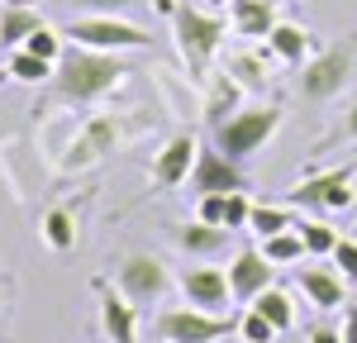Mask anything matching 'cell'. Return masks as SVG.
<instances>
[{"instance_id":"3957f363","label":"cell","mask_w":357,"mask_h":343,"mask_svg":"<svg viewBox=\"0 0 357 343\" xmlns=\"http://www.w3.org/2000/svg\"><path fill=\"white\" fill-rule=\"evenodd\" d=\"M281 129V105H243L238 114H229L220 129H210V143L220 148L224 158L248 162L252 153H262L267 139Z\"/></svg>"},{"instance_id":"83f0119b","label":"cell","mask_w":357,"mask_h":343,"mask_svg":"<svg viewBox=\"0 0 357 343\" xmlns=\"http://www.w3.org/2000/svg\"><path fill=\"white\" fill-rule=\"evenodd\" d=\"M24 48H29L33 57H48V62H57V57L67 53V33H62V29H53V24H38V29L24 38Z\"/></svg>"},{"instance_id":"ba28073f","label":"cell","mask_w":357,"mask_h":343,"mask_svg":"<svg viewBox=\"0 0 357 343\" xmlns=\"http://www.w3.org/2000/svg\"><path fill=\"white\" fill-rule=\"evenodd\" d=\"M114 286L134 300V305H158L167 296V286H172V277H167V262L153 253H124L119 262H114Z\"/></svg>"},{"instance_id":"f35d334b","label":"cell","mask_w":357,"mask_h":343,"mask_svg":"<svg viewBox=\"0 0 357 343\" xmlns=\"http://www.w3.org/2000/svg\"><path fill=\"white\" fill-rule=\"evenodd\" d=\"M0 5H33V0H0Z\"/></svg>"},{"instance_id":"ac0fdd59","label":"cell","mask_w":357,"mask_h":343,"mask_svg":"<svg viewBox=\"0 0 357 343\" xmlns=\"http://www.w3.org/2000/svg\"><path fill=\"white\" fill-rule=\"evenodd\" d=\"M267 53L281 62V67H305L310 62V33L301 24H291V20H281V24L267 33Z\"/></svg>"},{"instance_id":"484cf974","label":"cell","mask_w":357,"mask_h":343,"mask_svg":"<svg viewBox=\"0 0 357 343\" xmlns=\"http://www.w3.org/2000/svg\"><path fill=\"white\" fill-rule=\"evenodd\" d=\"M286 229H296V215L286 210V205H252V220H248V234H257V238H272V234H286Z\"/></svg>"},{"instance_id":"d4e9b609","label":"cell","mask_w":357,"mask_h":343,"mask_svg":"<svg viewBox=\"0 0 357 343\" xmlns=\"http://www.w3.org/2000/svg\"><path fill=\"white\" fill-rule=\"evenodd\" d=\"M262 253H267V262L272 267H291V262H305V238L301 229H286V234H272V238H262Z\"/></svg>"},{"instance_id":"30bf717a","label":"cell","mask_w":357,"mask_h":343,"mask_svg":"<svg viewBox=\"0 0 357 343\" xmlns=\"http://www.w3.org/2000/svg\"><path fill=\"white\" fill-rule=\"evenodd\" d=\"M181 296H186V305H195V310L224 314L229 300H234L229 272H224V267H186V272H181Z\"/></svg>"},{"instance_id":"603a6c76","label":"cell","mask_w":357,"mask_h":343,"mask_svg":"<svg viewBox=\"0 0 357 343\" xmlns=\"http://www.w3.org/2000/svg\"><path fill=\"white\" fill-rule=\"evenodd\" d=\"M248 310L267 314L281 334H286V329H296V296H291V291H281V286H267V291H262V296H257Z\"/></svg>"},{"instance_id":"836d02e7","label":"cell","mask_w":357,"mask_h":343,"mask_svg":"<svg viewBox=\"0 0 357 343\" xmlns=\"http://www.w3.org/2000/svg\"><path fill=\"white\" fill-rule=\"evenodd\" d=\"M224 210H229V196H200L195 220H205V224H220V229H224Z\"/></svg>"},{"instance_id":"f546056e","label":"cell","mask_w":357,"mask_h":343,"mask_svg":"<svg viewBox=\"0 0 357 343\" xmlns=\"http://www.w3.org/2000/svg\"><path fill=\"white\" fill-rule=\"evenodd\" d=\"M234 334H238V343H276V334H281V329H276L267 314L243 310V314H238V329H234Z\"/></svg>"},{"instance_id":"5bb4252c","label":"cell","mask_w":357,"mask_h":343,"mask_svg":"<svg viewBox=\"0 0 357 343\" xmlns=\"http://www.w3.org/2000/svg\"><path fill=\"white\" fill-rule=\"evenodd\" d=\"M96 291H100V329H105V339L110 343H138V305L119 291V286H105L96 282Z\"/></svg>"},{"instance_id":"f1b7e54d","label":"cell","mask_w":357,"mask_h":343,"mask_svg":"<svg viewBox=\"0 0 357 343\" xmlns=\"http://www.w3.org/2000/svg\"><path fill=\"white\" fill-rule=\"evenodd\" d=\"M338 143H353V148H357V100H353V105H348V110H343V114H338V119L329 124V134L314 143V153H333Z\"/></svg>"},{"instance_id":"4316f807","label":"cell","mask_w":357,"mask_h":343,"mask_svg":"<svg viewBox=\"0 0 357 343\" xmlns=\"http://www.w3.org/2000/svg\"><path fill=\"white\" fill-rule=\"evenodd\" d=\"M296 229H301L305 253H310V257H329L333 248H338V238H343L329 220H296Z\"/></svg>"},{"instance_id":"ab89813d","label":"cell","mask_w":357,"mask_h":343,"mask_svg":"<svg viewBox=\"0 0 357 343\" xmlns=\"http://www.w3.org/2000/svg\"><path fill=\"white\" fill-rule=\"evenodd\" d=\"M0 305H5V296H0Z\"/></svg>"},{"instance_id":"8d00e7d4","label":"cell","mask_w":357,"mask_h":343,"mask_svg":"<svg viewBox=\"0 0 357 343\" xmlns=\"http://www.w3.org/2000/svg\"><path fill=\"white\" fill-rule=\"evenodd\" d=\"M148 10H158V15H167V20H172V15L181 10V0H148Z\"/></svg>"},{"instance_id":"5b68a950","label":"cell","mask_w":357,"mask_h":343,"mask_svg":"<svg viewBox=\"0 0 357 343\" xmlns=\"http://www.w3.org/2000/svg\"><path fill=\"white\" fill-rule=\"evenodd\" d=\"M353 176H357V162L310 172L305 181H296L286 191V205H301V210H314V215H343V210H353V196H357Z\"/></svg>"},{"instance_id":"6da1fadb","label":"cell","mask_w":357,"mask_h":343,"mask_svg":"<svg viewBox=\"0 0 357 343\" xmlns=\"http://www.w3.org/2000/svg\"><path fill=\"white\" fill-rule=\"evenodd\" d=\"M124 77H134L124 53H96V48H82V43H67L43 100L48 105H96L114 86H124Z\"/></svg>"},{"instance_id":"1f68e13d","label":"cell","mask_w":357,"mask_h":343,"mask_svg":"<svg viewBox=\"0 0 357 343\" xmlns=\"http://www.w3.org/2000/svg\"><path fill=\"white\" fill-rule=\"evenodd\" d=\"M138 5H148V0H72V10H82V15H124V20Z\"/></svg>"},{"instance_id":"2e32d148","label":"cell","mask_w":357,"mask_h":343,"mask_svg":"<svg viewBox=\"0 0 357 343\" xmlns=\"http://www.w3.org/2000/svg\"><path fill=\"white\" fill-rule=\"evenodd\" d=\"M276 24H281L276 0H234L229 5V29L238 38H267Z\"/></svg>"},{"instance_id":"9c48e42d","label":"cell","mask_w":357,"mask_h":343,"mask_svg":"<svg viewBox=\"0 0 357 343\" xmlns=\"http://www.w3.org/2000/svg\"><path fill=\"white\" fill-rule=\"evenodd\" d=\"M191 191L195 196H234V191H248V176L238 172L234 158H224L215 143H205L191 172Z\"/></svg>"},{"instance_id":"60d3db41","label":"cell","mask_w":357,"mask_h":343,"mask_svg":"<svg viewBox=\"0 0 357 343\" xmlns=\"http://www.w3.org/2000/svg\"><path fill=\"white\" fill-rule=\"evenodd\" d=\"M353 234H357V224H353Z\"/></svg>"},{"instance_id":"7c38bea8","label":"cell","mask_w":357,"mask_h":343,"mask_svg":"<svg viewBox=\"0 0 357 343\" xmlns=\"http://www.w3.org/2000/svg\"><path fill=\"white\" fill-rule=\"evenodd\" d=\"M296 286L305 291V300L314 305V310H343L348 305V277L338 272V267H324V262H305L301 272H296Z\"/></svg>"},{"instance_id":"7402d4cb","label":"cell","mask_w":357,"mask_h":343,"mask_svg":"<svg viewBox=\"0 0 357 343\" xmlns=\"http://www.w3.org/2000/svg\"><path fill=\"white\" fill-rule=\"evenodd\" d=\"M53 67H57V62L33 57L29 48H15V53L5 57V77L20 82V86H48V82H53Z\"/></svg>"},{"instance_id":"7a4b0ae2","label":"cell","mask_w":357,"mask_h":343,"mask_svg":"<svg viewBox=\"0 0 357 343\" xmlns=\"http://www.w3.org/2000/svg\"><path fill=\"white\" fill-rule=\"evenodd\" d=\"M172 38H176V57L186 62V72L195 82H210V62L220 57L224 38H229V20L181 0V10L172 15Z\"/></svg>"},{"instance_id":"9a60e30c","label":"cell","mask_w":357,"mask_h":343,"mask_svg":"<svg viewBox=\"0 0 357 343\" xmlns=\"http://www.w3.org/2000/svg\"><path fill=\"white\" fill-rule=\"evenodd\" d=\"M114 143H119V129H114V119H105V114H91L82 124V134H77V143H72V158H67V167H91V162H105L114 153Z\"/></svg>"},{"instance_id":"ffe728a7","label":"cell","mask_w":357,"mask_h":343,"mask_svg":"<svg viewBox=\"0 0 357 343\" xmlns=\"http://www.w3.org/2000/svg\"><path fill=\"white\" fill-rule=\"evenodd\" d=\"M38 24H48V20H43L33 5H0V48H5V53L24 48V38Z\"/></svg>"},{"instance_id":"cb8c5ba5","label":"cell","mask_w":357,"mask_h":343,"mask_svg":"<svg viewBox=\"0 0 357 343\" xmlns=\"http://www.w3.org/2000/svg\"><path fill=\"white\" fill-rule=\"evenodd\" d=\"M43 243H48L53 253L77 248V220H72V210H67V205H53V210L43 215Z\"/></svg>"},{"instance_id":"44dd1931","label":"cell","mask_w":357,"mask_h":343,"mask_svg":"<svg viewBox=\"0 0 357 343\" xmlns=\"http://www.w3.org/2000/svg\"><path fill=\"white\" fill-rule=\"evenodd\" d=\"M267 57L272 53H229L224 72L243 86V91H267V82H272V62Z\"/></svg>"},{"instance_id":"8fae6325","label":"cell","mask_w":357,"mask_h":343,"mask_svg":"<svg viewBox=\"0 0 357 343\" xmlns=\"http://www.w3.org/2000/svg\"><path fill=\"white\" fill-rule=\"evenodd\" d=\"M195 158H200V143H195V134H172V139L162 143V153L153 158V186L176 191L181 181H191Z\"/></svg>"},{"instance_id":"277c9868","label":"cell","mask_w":357,"mask_h":343,"mask_svg":"<svg viewBox=\"0 0 357 343\" xmlns=\"http://www.w3.org/2000/svg\"><path fill=\"white\" fill-rule=\"evenodd\" d=\"M62 33H67V43H82L96 53H143L153 43V33L124 15H72Z\"/></svg>"},{"instance_id":"4fadbf2b","label":"cell","mask_w":357,"mask_h":343,"mask_svg":"<svg viewBox=\"0 0 357 343\" xmlns=\"http://www.w3.org/2000/svg\"><path fill=\"white\" fill-rule=\"evenodd\" d=\"M272 277H276V267L267 262L262 248H243V253L229 262V291H234L238 305H252V300L272 286Z\"/></svg>"},{"instance_id":"d6a6232c","label":"cell","mask_w":357,"mask_h":343,"mask_svg":"<svg viewBox=\"0 0 357 343\" xmlns=\"http://www.w3.org/2000/svg\"><path fill=\"white\" fill-rule=\"evenodd\" d=\"M248 220H252V200H248V191H234L229 196V210H224V229L238 234V229H248Z\"/></svg>"},{"instance_id":"e0dca14e","label":"cell","mask_w":357,"mask_h":343,"mask_svg":"<svg viewBox=\"0 0 357 343\" xmlns=\"http://www.w3.org/2000/svg\"><path fill=\"white\" fill-rule=\"evenodd\" d=\"M243 110V86L234 82L229 72H215L210 77V91H205V129H220L229 114Z\"/></svg>"},{"instance_id":"e575fe53","label":"cell","mask_w":357,"mask_h":343,"mask_svg":"<svg viewBox=\"0 0 357 343\" xmlns=\"http://www.w3.org/2000/svg\"><path fill=\"white\" fill-rule=\"evenodd\" d=\"M305 343H343V329H329V324H314V329H305Z\"/></svg>"},{"instance_id":"d6986e66","label":"cell","mask_w":357,"mask_h":343,"mask_svg":"<svg viewBox=\"0 0 357 343\" xmlns=\"http://www.w3.org/2000/svg\"><path fill=\"white\" fill-rule=\"evenodd\" d=\"M176 248H181V253H191V257H215V253L229 248V229L205 224V220H191V224L176 229Z\"/></svg>"},{"instance_id":"4dcf8cb0","label":"cell","mask_w":357,"mask_h":343,"mask_svg":"<svg viewBox=\"0 0 357 343\" xmlns=\"http://www.w3.org/2000/svg\"><path fill=\"white\" fill-rule=\"evenodd\" d=\"M329 262L348 277V286H357V234H343V238H338V248L329 253Z\"/></svg>"},{"instance_id":"74e56055","label":"cell","mask_w":357,"mask_h":343,"mask_svg":"<svg viewBox=\"0 0 357 343\" xmlns=\"http://www.w3.org/2000/svg\"><path fill=\"white\" fill-rule=\"evenodd\" d=\"M205 5H210V10H229L234 0H205Z\"/></svg>"},{"instance_id":"52a82bcc","label":"cell","mask_w":357,"mask_h":343,"mask_svg":"<svg viewBox=\"0 0 357 343\" xmlns=\"http://www.w3.org/2000/svg\"><path fill=\"white\" fill-rule=\"evenodd\" d=\"M229 329H238L234 314H210V310H195V305L158 314V339L162 343H220Z\"/></svg>"},{"instance_id":"d590c367","label":"cell","mask_w":357,"mask_h":343,"mask_svg":"<svg viewBox=\"0 0 357 343\" xmlns=\"http://www.w3.org/2000/svg\"><path fill=\"white\" fill-rule=\"evenodd\" d=\"M338 329H343V343H357V305L343 310V324H338Z\"/></svg>"},{"instance_id":"8992f818","label":"cell","mask_w":357,"mask_h":343,"mask_svg":"<svg viewBox=\"0 0 357 343\" xmlns=\"http://www.w3.org/2000/svg\"><path fill=\"white\" fill-rule=\"evenodd\" d=\"M353 53H357L353 38L310 53V62L301 67L296 91H301L305 100H314V105H319V100H333V96H343V86H348V77H353Z\"/></svg>"}]
</instances>
